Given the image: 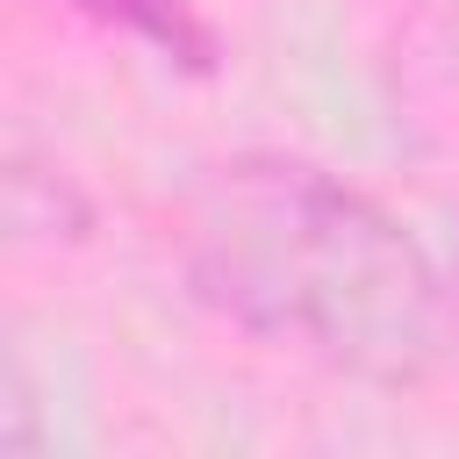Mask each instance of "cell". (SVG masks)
Segmentation results:
<instances>
[{
    "label": "cell",
    "instance_id": "1",
    "mask_svg": "<svg viewBox=\"0 0 459 459\" xmlns=\"http://www.w3.org/2000/svg\"><path fill=\"white\" fill-rule=\"evenodd\" d=\"M172 251L194 301L330 373L416 387L445 351L430 251L366 186L308 158L244 151L208 165L179 201Z\"/></svg>",
    "mask_w": 459,
    "mask_h": 459
},
{
    "label": "cell",
    "instance_id": "2",
    "mask_svg": "<svg viewBox=\"0 0 459 459\" xmlns=\"http://www.w3.org/2000/svg\"><path fill=\"white\" fill-rule=\"evenodd\" d=\"M72 7H86L93 22H108L129 43L158 50L165 65H186V72L215 65V29H208L201 0H72Z\"/></svg>",
    "mask_w": 459,
    "mask_h": 459
}]
</instances>
